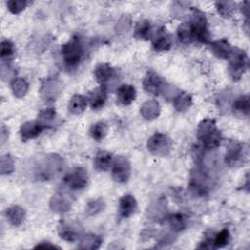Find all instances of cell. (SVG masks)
Listing matches in <instances>:
<instances>
[{
	"instance_id": "cell-1",
	"label": "cell",
	"mask_w": 250,
	"mask_h": 250,
	"mask_svg": "<svg viewBox=\"0 0 250 250\" xmlns=\"http://www.w3.org/2000/svg\"><path fill=\"white\" fill-rule=\"evenodd\" d=\"M196 137L202 147L206 149H215L222 142L221 131L217 128L215 120L211 118H205L199 122Z\"/></svg>"
},
{
	"instance_id": "cell-2",
	"label": "cell",
	"mask_w": 250,
	"mask_h": 250,
	"mask_svg": "<svg viewBox=\"0 0 250 250\" xmlns=\"http://www.w3.org/2000/svg\"><path fill=\"white\" fill-rule=\"evenodd\" d=\"M63 159L59 154L45 155L36 163L35 176L41 181L53 180L63 170Z\"/></svg>"
},
{
	"instance_id": "cell-3",
	"label": "cell",
	"mask_w": 250,
	"mask_h": 250,
	"mask_svg": "<svg viewBox=\"0 0 250 250\" xmlns=\"http://www.w3.org/2000/svg\"><path fill=\"white\" fill-rule=\"evenodd\" d=\"M61 54L62 62L67 69L75 68L84 56V46L79 37H72L62 46Z\"/></svg>"
},
{
	"instance_id": "cell-4",
	"label": "cell",
	"mask_w": 250,
	"mask_h": 250,
	"mask_svg": "<svg viewBox=\"0 0 250 250\" xmlns=\"http://www.w3.org/2000/svg\"><path fill=\"white\" fill-rule=\"evenodd\" d=\"M189 23L192 28L194 39L201 43H208L210 41L208 21L205 14L202 11L197 8H192Z\"/></svg>"
},
{
	"instance_id": "cell-5",
	"label": "cell",
	"mask_w": 250,
	"mask_h": 250,
	"mask_svg": "<svg viewBox=\"0 0 250 250\" xmlns=\"http://www.w3.org/2000/svg\"><path fill=\"white\" fill-rule=\"evenodd\" d=\"M229 73L232 80L236 81L241 78L248 68V56L244 50L234 48L229 57Z\"/></svg>"
},
{
	"instance_id": "cell-6",
	"label": "cell",
	"mask_w": 250,
	"mask_h": 250,
	"mask_svg": "<svg viewBox=\"0 0 250 250\" xmlns=\"http://www.w3.org/2000/svg\"><path fill=\"white\" fill-rule=\"evenodd\" d=\"M246 147L243 143L232 140L229 141L225 153V162L230 167L239 166L244 163L246 159Z\"/></svg>"
},
{
	"instance_id": "cell-7",
	"label": "cell",
	"mask_w": 250,
	"mask_h": 250,
	"mask_svg": "<svg viewBox=\"0 0 250 250\" xmlns=\"http://www.w3.org/2000/svg\"><path fill=\"white\" fill-rule=\"evenodd\" d=\"M146 147L149 152L154 155H168L172 148V140L163 133H154L146 143Z\"/></svg>"
},
{
	"instance_id": "cell-8",
	"label": "cell",
	"mask_w": 250,
	"mask_h": 250,
	"mask_svg": "<svg viewBox=\"0 0 250 250\" xmlns=\"http://www.w3.org/2000/svg\"><path fill=\"white\" fill-rule=\"evenodd\" d=\"M89 181L87 170L83 167H73L64 176L63 182L72 190H80L87 187Z\"/></svg>"
},
{
	"instance_id": "cell-9",
	"label": "cell",
	"mask_w": 250,
	"mask_h": 250,
	"mask_svg": "<svg viewBox=\"0 0 250 250\" xmlns=\"http://www.w3.org/2000/svg\"><path fill=\"white\" fill-rule=\"evenodd\" d=\"M62 91V83L57 76H52L44 79L40 87L41 98L48 102H55Z\"/></svg>"
},
{
	"instance_id": "cell-10",
	"label": "cell",
	"mask_w": 250,
	"mask_h": 250,
	"mask_svg": "<svg viewBox=\"0 0 250 250\" xmlns=\"http://www.w3.org/2000/svg\"><path fill=\"white\" fill-rule=\"evenodd\" d=\"M189 187L191 190L198 195L207 194L210 188V178L207 171L202 167H196L191 172Z\"/></svg>"
},
{
	"instance_id": "cell-11",
	"label": "cell",
	"mask_w": 250,
	"mask_h": 250,
	"mask_svg": "<svg viewBox=\"0 0 250 250\" xmlns=\"http://www.w3.org/2000/svg\"><path fill=\"white\" fill-rule=\"evenodd\" d=\"M131 175V164L127 157L123 155L113 158L111 177L116 183H126Z\"/></svg>"
},
{
	"instance_id": "cell-12",
	"label": "cell",
	"mask_w": 250,
	"mask_h": 250,
	"mask_svg": "<svg viewBox=\"0 0 250 250\" xmlns=\"http://www.w3.org/2000/svg\"><path fill=\"white\" fill-rule=\"evenodd\" d=\"M164 86L163 79L153 70H148L143 79V87L145 91L153 96L159 95L163 91Z\"/></svg>"
},
{
	"instance_id": "cell-13",
	"label": "cell",
	"mask_w": 250,
	"mask_h": 250,
	"mask_svg": "<svg viewBox=\"0 0 250 250\" xmlns=\"http://www.w3.org/2000/svg\"><path fill=\"white\" fill-rule=\"evenodd\" d=\"M80 227L78 225L62 221L58 226V232L62 239L67 242H75L80 238Z\"/></svg>"
},
{
	"instance_id": "cell-14",
	"label": "cell",
	"mask_w": 250,
	"mask_h": 250,
	"mask_svg": "<svg viewBox=\"0 0 250 250\" xmlns=\"http://www.w3.org/2000/svg\"><path fill=\"white\" fill-rule=\"evenodd\" d=\"M72 199L68 193L59 191L56 192L50 199V208L57 213L67 212L71 208Z\"/></svg>"
},
{
	"instance_id": "cell-15",
	"label": "cell",
	"mask_w": 250,
	"mask_h": 250,
	"mask_svg": "<svg viewBox=\"0 0 250 250\" xmlns=\"http://www.w3.org/2000/svg\"><path fill=\"white\" fill-rule=\"evenodd\" d=\"M45 127L38 120H29L21 124L20 128V135L22 141H28L38 137Z\"/></svg>"
},
{
	"instance_id": "cell-16",
	"label": "cell",
	"mask_w": 250,
	"mask_h": 250,
	"mask_svg": "<svg viewBox=\"0 0 250 250\" xmlns=\"http://www.w3.org/2000/svg\"><path fill=\"white\" fill-rule=\"evenodd\" d=\"M211 50L213 54L219 59H229L234 48L226 38H221L210 43Z\"/></svg>"
},
{
	"instance_id": "cell-17",
	"label": "cell",
	"mask_w": 250,
	"mask_h": 250,
	"mask_svg": "<svg viewBox=\"0 0 250 250\" xmlns=\"http://www.w3.org/2000/svg\"><path fill=\"white\" fill-rule=\"evenodd\" d=\"M138 203L132 194H124L119 198V214L122 218L131 217L137 210Z\"/></svg>"
},
{
	"instance_id": "cell-18",
	"label": "cell",
	"mask_w": 250,
	"mask_h": 250,
	"mask_svg": "<svg viewBox=\"0 0 250 250\" xmlns=\"http://www.w3.org/2000/svg\"><path fill=\"white\" fill-rule=\"evenodd\" d=\"M167 213V202L164 198H159L152 202L146 210V216L153 221H161Z\"/></svg>"
},
{
	"instance_id": "cell-19",
	"label": "cell",
	"mask_w": 250,
	"mask_h": 250,
	"mask_svg": "<svg viewBox=\"0 0 250 250\" xmlns=\"http://www.w3.org/2000/svg\"><path fill=\"white\" fill-rule=\"evenodd\" d=\"M94 74L101 86L104 87V85L114 77L115 69L106 62H101L95 67Z\"/></svg>"
},
{
	"instance_id": "cell-20",
	"label": "cell",
	"mask_w": 250,
	"mask_h": 250,
	"mask_svg": "<svg viewBox=\"0 0 250 250\" xmlns=\"http://www.w3.org/2000/svg\"><path fill=\"white\" fill-rule=\"evenodd\" d=\"M87 101L89 102L90 107L93 110L101 109L104 105L105 101H106L105 87L101 86V87H98V88H95L94 90H92L89 93V97H88Z\"/></svg>"
},
{
	"instance_id": "cell-21",
	"label": "cell",
	"mask_w": 250,
	"mask_h": 250,
	"mask_svg": "<svg viewBox=\"0 0 250 250\" xmlns=\"http://www.w3.org/2000/svg\"><path fill=\"white\" fill-rule=\"evenodd\" d=\"M137 92L133 85L123 84L117 89V99L123 105H129L136 99Z\"/></svg>"
},
{
	"instance_id": "cell-22",
	"label": "cell",
	"mask_w": 250,
	"mask_h": 250,
	"mask_svg": "<svg viewBox=\"0 0 250 250\" xmlns=\"http://www.w3.org/2000/svg\"><path fill=\"white\" fill-rule=\"evenodd\" d=\"M140 112L145 119L152 120L158 117L160 113V105L155 100H148L142 104Z\"/></svg>"
},
{
	"instance_id": "cell-23",
	"label": "cell",
	"mask_w": 250,
	"mask_h": 250,
	"mask_svg": "<svg viewBox=\"0 0 250 250\" xmlns=\"http://www.w3.org/2000/svg\"><path fill=\"white\" fill-rule=\"evenodd\" d=\"M5 216L11 225L19 227L25 218V211L21 206L13 205L6 209Z\"/></svg>"
},
{
	"instance_id": "cell-24",
	"label": "cell",
	"mask_w": 250,
	"mask_h": 250,
	"mask_svg": "<svg viewBox=\"0 0 250 250\" xmlns=\"http://www.w3.org/2000/svg\"><path fill=\"white\" fill-rule=\"evenodd\" d=\"M113 156L106 150H100L97 152L94 159V166L98 171H106L112 165Z\"/></svg>"
},
{
	"instance_id": "cell-25",
	"label": "cell",
	"mask_w": 250,
	"mask_h": 250,
	"mask_svg": "<svg viewBox=\"0 0 250 250\" xmlns=\"http://www.w3.org/2000/svg\"><path fill=\"white\" fill-rule=\"evenodd\" d=\"M172 46V39L171 36L160 30L156 33V36L152 40V47L155 51L162 52V51H168Z\"/></svg>"
},
{
	"instance_id": "cell-26",
	"label": "cell",
	"mask_w": 250,
	"mask_h": 250,
	"mask_svg": "<svg viewBox=\"0 0 250 250\" xmlns=\"http://www.w3.org/2000/svg\"><path fill=\"white\" fill-rule=\"evenodd\" d=\"M152 29L147 20H140L135 26L134 36L140 40H147L151 37Z\"/></svg>"
},
{
	"instance_id": "cell-27",
	"label": "cell",
	"mask_w": 250,
	"mask_h": 250,
	"mask_svg": "<svg viewBox=\"0 0 250 250\" xmlns=\"http://www.w3.org/2000/svg\"><path fill=\"white\" fill-rule=\"evenodd\" d=\"M102 243H103V239L101 236H99L98 234H95V233H87L80 239L78 248L79 249L95 250V249L100 248Z\"/></svg>"
},
{
	"instance_id": "cell-28",
	"label": "cell",
	"mask_w": 250,
	"mask_h": 250,
	"mask_svg": "<svg viewBox=\"0 0 250 250\" xmlns=\"http://www.w3.org/2000/svg\"><path fill=\"white\" fill-rule=\"evenodd\" d=\"M249 97L247 95H243L238 97L233 101L231 109L233 113L238 116H248L249 114Z\"/></svg>"
},
{
	"instance_id": "cell-29",
	"label": "cell",
	"mask_w": 250,
	"mask_h": 250,
	"mask_svg": "<svg viewBox=\"0 0 250 250\" xmlns=\"http://www.w3.org/2000/svg\"><path fill=\"white\" fill-rule=\"evenodd\" d=\"M87 99L82 95H73L68 103V110L72 114H81L87 107Z\"/></svg>"
},
{
	"instance_id": "cell-30",
	"label": "cell",
	"mask_w": 250,
	"mask_h": 250,
	"mask_svg": "<svg viewBox=\"0 0 250 250\" xmlns=\"http://www.w3.org/2000/svg\"><path fill=\"white\" fill-rule=\"evenodd\" d=\"M192 104L191 96L186 92H179L173 99V104L176 110L183 112L188 110Z\"/></svg>"
},
{
	"instance_id": "cell-31",
	"label": "cell",
	"mask_w": 250,
	"mask_h": 250,
	"mask_svg": "<svg viewBox=\"0 0 250 250\" xmlns=\"http://www.w3.org/2000/svg\"><path fill=\"white\" fill-rule=\"evenodd\" d=\"M177 35L179 40L185 45H188L194 40L192 28L189 22L181 23L177 28Z\"/></svg>"
},
{
	"instance_id": "cell-32",
	"label": "cell",
	"mask_w": 250,
	"mask_h": 250,
	"mask_svg": "<svg viewBox=\"0 0 250 250\" xmlns=\"http://www.w3.org/2000/svg\"><path fill=\"white\" fill-rule=\"evenodd\" d=\"M12 92L15 97L17 98H22L26 95L28 91V83L27 81L22 77H15L11 83H10Z\"/></svg>"
},
{
	"instance_id": "cell-33",
	"label": "cell",
	"mask_w": 250,
	"mask_h": 250,
	"mask_svg": "<svg viewBox=\"0 0 250 250\" xmlns=\"http://www.w3.org/2000/svg\"><path fill=\"white\" fill-rule=\"evenodd\" d=\"M56 118H57V112L53 107L44 108L40 110L37 115V120L45 127V129L50 128L53 125Z\"/></svg>"
},
{
	"instance_id": "cell-34",
	"label": "cell",
	"mask_w": 250,
	"mask_h": 250,
	"mask_svg": "<svg viewBox=\"0 0 250 250\" xmlns=\"http://www.w3.org/2000/svg\"><path fill=\"white\" fill-rule=\"evenodd\" d=\"M107 133V124L104 121L94 123L90 128V135L95 141H102Z\"/></svg>"
},
{
	"instance_id": "cell-35",
	"label": "cell",
	"mask_w": 250,
	"mask_h": 250,
	"mask_svg": "<svg viewBox=\"0 0 250 250\" xmlns=\"http://www.w3.org/2000/svg\"><path fill=\"white\" fill-rule=\"evenodd\" d=\"M168 224L174 232H179L186 228V219L182 214L174 213L168 217Z\"/></svg>"
},
{
	"instance_id": "cell-36",
	"label": "cell",
	"mask_w": 250,
	"mask_h": 250,
	"mask_svg": "<svg viewBox=\"0 0 250 250\" xmlns=\"http://www.w3.org/2000/svg\"><path fill=\"white\" fill-rule=\"evenodd\" d=\"M215 5L218 13L223 18H230L235 10V4L230 1H218Z\"/></svg>"
},
{
	"instance_id": "cell-37",
	"label": "cell",
	"mask_w": 250,
	"mask_h": 250,
	"mask_svg": "<svg viewBox=\"0 0 250 250\" xmlns=\"http://www.w3.org/2000/svg\"><path fill=\"white\" fill-rule=\"evenodd\" d=\"M230 241V234L228 229L219 231L213 237V248H222L227 246Z\"/></svg>"
},
{
	"instance_id": "cell-38",
	"label": "cell",
	"mask_w": 250,
	"mask_h": 250,
	"mask_svg": "<svg viewBox=\"0 0 250 250\" xmlns=\"http://www.w3.org/2000/svg\"><path fill=\"white\" fill-rule=\"evenodd\" d=\"M15 55V45L9 39H4L0 43V56L2 61L10 60Z\"/></svg>"
},
{
	"instance_id": "cell-39",
	"label": "cell",
	"mask_w": 250,
	"mask_h": 250,
	"mask_svg": "<svg viewBox=\"0 0 250 250\" xmlns=\"http://www.w3.org/2000/svg\"><path fill=\"white\" fill-rule=\"evenodd\" d=\"M104 208H105V203L102 198L93 199L88 201L86 205V213L90 216H94L103 212Z\"/></svg>"
},
{
	"instance_id": "cell-40",
	"label": "cell",
	"mask_w": 250,
	"mask_h": 250,
	"mask_svg": "<svg viewBox=\"0 0 250 250\" xmlns=\"http://www.w3.org/2000/svg\"><path fill=\"white\" fill-rule=\"evenodd\" d=\"M15 170L14 159L10 154H3L0 159V172L2 175H9Z\"/></svg>"
},
{
	"instance_id": "cell-41",
	"label": "cell",
	"mask_w": 250,
	"mask_h": 250,
	"mask_svg": "<svg viewBox=\"0 0 250 250\" xmlns=\"http://www.w3.org/2000/svg\"><path fill=\"white\" fill-rule=\"evenodd\" d=\"M26 6L27 1L25 0H10L7 2L8 10L14 15H18L22 12Z\"/></svg>"
},
{
	"instance_id": "cell-42",
	"label": "cell",
	"mask_w": 250,
	"mask_h": 250,
	"mask_svg": "<svg viewBox=\"0 0 250 250\" xmlns=\"http://www.w3.org/2000/svg\"><path fill=\"white\" fill-rule=\"evenodd\" d=\"M34 248H43V249H55V248H59V246L52 244L50 241H41L40 243H38L37 245L34 246Z\"/></svg>"
},
{
	"instance_id": "cell-43",
	"label": "cell",
	"mask_w": 250,
	"mask_h": 250,
	"mask_svg": "<svg viewBox=\"0 0 250 250\" xmlns=\"http://www.w3.org/2000/svg\"><path fill=\"white\" fill-rule=\"evenodd\" d=\"M249 9H250V2L249 1H244L241 4L240 10H241L242 14L246 17V21H248V18H249Z\"/></svg>"
},
{
	"instance_id": "cell-44",
	"label": "cell",
	"mask_w": 250,
	"mask_h": 250,
	"mask_svg": "<svg viewBox=\"0 0 250 250\" xmlns=\"http://www.w3.org/2000/svg\"><path fill=\"white\" fill-rule=\"evenodd\" d=\"M8 130L5 128V126L3 125L1 128V145H3L6 141V139L8 138Z\"/></svg>"
}]
</instances>
